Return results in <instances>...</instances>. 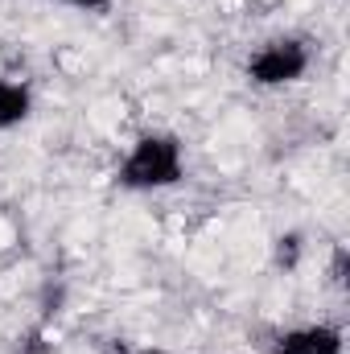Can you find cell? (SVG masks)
<instances>
[{"label": "cell", "mask_w": 350, "mask_h": 354, "mask_svg": "<svg viewBox=\"0 0 350 354\" xmlns=\"http://www.w3.org/2000/svg\"><path fill=\"white\" fill-rule=\"evenodd\" d=\"M185 177V149L174 132H145L132 140V149L124 153L116 185L132 189V194H153V189H174Z\"/></svg>", "instance_id": "cell-1"}, {"label": "cell", "mask_w": 350, "mask_h": 354, "mask_svg": "<svg viewBox=\"0 0 350 354\" xmlns=\"http://www.w3.org/2000/svg\"><path fill=\"white\" fill-rule=\"evenodd\" d=\"M309 62H313V54L301 37H272L248 58L243 75L252 87H293L309 75Z\"/></svg>", "instance_id": "cell-2"}, {"label": "cell", "mask_w": 350, "mask_h": 354, "mask_svg": "<svg viewBox=\"0 0 350 354\" xmlns=\"http://www.w3.org/2000/svg\"><path fill=\"white\" fill-rule=\"evenodd\" d=\"M342 351H347V334H342V326H330V322L288 326L268 342V354H342Z\"/></svg>", "instance_id": "cell-3"}, {"label": "cell", "mask_w": 350, "mask_h": 354, "mask_svg": "<svg viewBox=\"0 0 350 354\" xmlns=\"http://www.w3.org/2000/svg\"><path fill=\"white\" fill-rule=\"evenodd\" d=\"M33 115V87L21 79H0V132L21 128Z\"/></svg>", "instance_id": "cell-4"}, {"label": "cell", "mask_w": 350, "mask_h": 354, "mask_svg": "<svg viewBox=\"0 0 350 354\" xmlns=\"http://www.w3.org/2000/svg\"><path fill=\"white\" fill-rule=\"evenodd\" d=\"M301 256H305V243H301V235H297V231H288V235H280V239H276V268L293 272V268L301 264Z\"/></svg>", "instance_id": "cell-5"}, {"label": "cell", "mask_w": 350, "mask_h": 354, "mask_svg": "<svg viewBox=\"0 0 350 354\" xmlns=\"http://www.w3.org/2000/svg\"><path fill=\"white\" fill-rule=\"evenodd\" d=\"M54 4H66V8H79V12H103L107 0H54Z\"/></svg>", "instance_id": "cell-6"}, {"label": "cell", "mask_w": 350, "mask_h": 354, "mask_svg": "<svg viewBox=\"0 0 350 354\" xmlns=\"http://www.w3.org/2000/svg\"><path fill=\"white\" fill-rule=\"evenodd\" d=\"M17 354H50V346L42 342V334H29V338L17 346Z\"/></svg>", "instance_id": "cell-7"}, {"label": "cell", "mask_w": 350, "mask_h": 354, "mask_svg": "<svg viewBox=\"0 0 350 354\" xmlns=\"http://www.w3.org/2000/svg\"><path fill=\"white\" fill-rule=\"evenodd\" d=\"M132 354H169V351H161V346H140V351H132Z\"/></svg>", "instance_id": "cell-8"}]
</instances>
